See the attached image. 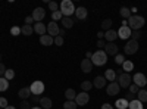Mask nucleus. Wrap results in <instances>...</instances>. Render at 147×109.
<instances>
[{
	"label": "nucleus",
	"instance_id": "f257e3e1",
	"mask_svg": "<svg viewBox=\"0 0 147 109\" xmlns=\"http://www.w3.org/2000/svg\"><path fill=\"white\" fill-rule=\"evenodd\" d=\"M127 21H128V27L131 28V31H140L146 24V19L140 15H131Z\"/></svg>",
	"mask_w": 147,
	"mask_h": 109
},
{
	"label": "nucleus",
	"instance_id": "f03ea898",
	"mask_svg": "<svg viewBox=\"0 0 147 109\" xmlns=\"http://www.w3.org/2000/svg\"><path fill=\"white\" fill-rule=\"evenodd\" d=\"M75 6H74V3L71 2V0H62V3L59 5V10L62 12V16L65 18H69L71 15L75 14Z\"/></svg>",
	"mask_w": 147,
	"mask_h": 109
},
{
	"label": "nucleus",
	"instance_id": "7ed1b4c3",
	"mask_svg": "<svg viewBox=\"0 0 147 109\" xmlns=\"http://www.w3.org/2000/svg\"><path fill=\"white\" fill-rule=\"evenodd\" d=\"M106 62H107V55L105 53V50H97V52L93 53V58H91V64L93 65L103 66Z\"/></svg>",
	"mask_w": 147,
	"mask_h": 109
},
{
	"label": "nucleus",
	"instance_id": "20e7f679",
	"mask_svg": "<svg viewBox=\"0 0 147 109\" xmlns=\"http://www.w3.org/2000/svg\"><path fill=\"white\" fill-rule=\"evenodd\" d=\"M131 81H132V78L127 72H122V74L119 72V75H116V83L119 84L121 89H128L131 86Z\"/></svg>",
	"mask_w": 147,
	"mask_h": 109
},
{
	"label": "nucleus",
	"instance_id": "39448f33",
	"mask_svg": "<svg viewBox=\"0 0 147 109\" xmlns=\"http://www.w3.org/2000/svg\"><path fill=\"white\" fill-rule=\"evenodd\" d=\"M44 89H46V87H44V83L40 81V80L34 81L31 86H30V90H31V94H32V96H40V94H43Z\"/></svg>",
	"mask_w": 147,
	"mask_h": 109
},
{
	"label": "nucleus",
	"instance_id": "423d86ee",
	"mask_svg": "<svg viewBox=\"0 0 147 109\" xmlns=\"http://www.w3.org/2000/svg\"><path fill=\"white\" fill-rule=\"evenodd\" d=\"M138 41L136 40H128V43L125 44L124 47V53L125 55H134V53H137L138 52Z\"/></svg>",
	"mask_w": 147,
	"mask_h": 109
},
{
	"label": "nucleus",
	"instance_id": "0eeeda50",
	"mask_svg": "<svg viewBox=\"0 0 147 109\" xmlns=\"http://www.w3.org/2000/svg\"><path fill=\"white\" fill-rule=\"evenodd\" d=\"M90 102V94L88 93H85V91H81L77 94V97H75V103L78 106H84V105H87Z\"/></svg>",
	"mask_w": 147,
	"mask_h": 109
},
{
	"label": "nucleus",
	"instance_id": "6e6552de",
	"mask_svg": "<svg viewBox=\"0 0 147 109\" xmlns=\"http://www.w3.org/2000/svg\"><path fill=\"white\" fill-rule=\"evenodd\" d=\"M59 31H60V28H59V25H57V22H55V21L49 22V25H47V34L50 35V37H53V39L57 37Z\"/></svg>",
	"mask_w": 147,
	"mask_h": 109
},
{
	"label": "nucleus",
	"instance_id": "1a4fd4ad",
	"mask_svg": "<svg viewBox=\"0 0 147 109\" xmlns=\"http://www.w3.org/2000/svg\"><path fill=\"white\" fill-rule=\"evenodd\" d=\"M132 80H134V84H137L140 89H144V86L147 84V78H146L144 74H141V72H137V74H134Z\"/></svg>",
	"mask_w": 147,
	"mask_h": 109
},
{
	"label": "nucleus",
	"instance_id": "9d476101",
	"mask_svg": "<svg viewBox=\"0 0 147 109\" xmlns=\"http://www.w3.org/2000/svg\"><path fill=\"white\" fill-rule=\"evenodd\" d=\"M32 19H34V22H41L43 19H44V16H46V10L43 9V7H35L34 10H32Z\"/></svg>",
	"mask_w": 147,
	"mask_h": 109
},
{
	"label": "nucleus",
	"instance_id": "9b49d317",
	"mask_svg": "<svg viewBox=\"0 0 147 109\" xmlns=\"http://www.w3.org/2000/svg\"><path fill=\"white\" fill-rule=\"evenodd\" d=\"M118 32V39H121V40H128L129 37H131V28L129 27H122L121 25V28L116 31Z\"/></svg>",
	"mask_w": 147,
	"mask_h": 109
},
{
	"label": "nucleus",
	"instance_id": "f8f14e48",
	"mask_svg": "<svg viewBox=\"0 0 147 109\" xmlns=\"http://www.w3.org/2000/svg\"><path fill=\"white\" fill-rule=\"evenodd\" d=\"M118 50H119V47L115 43H106V46H105V53L107 56H116Z\"/></svg>",
	"mask_w": 147,
	"mask_h": 109
},
{
	"label": "nucleus",
	"instance_id": "ddd939ff",
	"mask_svg": "<svg viewBox=\"0 0 147 109\" xmlns=\"http://www.w3.org/2000/svg\"><path fill=\"white\" fill-rule=\"evenodd\" d=\"M119 90H121V87H119V84H118L116 81L109 83V86L106 87V93H107L109 96H116V94L119 93Z\"/></svg>",
	"mask_w": 147,
	"mask_h": 109
},
{
	"label": "nucleus",
	"instance_id": "4468645a",
	"mask_svg": "<svg viewBox=\"0 0 147 109\" xmlns=\"http://www.w3.org/2000/svg\"><path fill=\"white\" fill-rule=\"evenodd\" d=\"M32 28H34V32H37L40 37L47 34V25H44V24H41V22H35Z\"/></svg>",
	"mask_w": 147,
	"mask_h": 109
},
{
	"label": "nucleus",
	"instance_id": "2eb2a0df",
	"mask_svg": "<svg viewBox=\"0 0 147 109\" xmlns=\"http://www.w3.org/2000/svg\"><path fill=\"white\" fill-rule=\"evenodd\" d=\"M118 39V32L115 30H109L105 32V40L106 43H115V40Z\"/></svg>",
	"mask_w": 147,
	"mask_h": 109
},
{
	"label": "nucleus",
	"instance_id": "dca6fc26",
	"mask_svg": "<svg viewBox=\"0 0 147 109\" xmlns=\"http://www.w3.org/2000/svg\"><path fill=\"white\" fill-rule=\"evenodd\" d=\"M106 78L105 77H102V75H97L96 78H94V81H93V87H96V89H103V87H106Z\"/></svg>",
	"mask_w": 147,
	"mask_h": 109
},
{
	"label": "nucleus",
	"instance_id": "f3484780",
	"mask_svg": "<svg viewBox=\"0 0 147 109\" xmlns=\"http://www.w3.org/2000/svg\"><path fill=\"white\" fill-rule=\"evenodd\" d=\"M93 66H94V65L91 64L90 59H82V62H81V71H82V72L88 74V72H91Z\"/></svg>",
	"mask_w": 147,
	"mask_h": 109
},
{
	"label": "nucleus",
	"instance_id": "a211bd4d",
	"mask_svg": "<svg viewBox=\"0 0 147 109\" xmlns=\"http://www.w3.org/2000/svg\"><path fill=\"white\" fill-rule=\"evenodd\" d=\"M40 44L50 47L52 44H55V40H53V37H50L49 34H46V35H41V37H40Z\"/></svg>",
	"mask_w": 147,
	"mask_h": 109
},
{
	"label": "nucleus",
	"instance_id": "6ab92c4d",
	"mask_svg": "<svg viewBox=\"0 0 147 109\" xmlns=\"http://www.w3.org/2000/svg\"><path fill=\"white\" fill-rule=\"evenodd\" d=\"M105 78H106V81H109V83H113L115 80H116V72H115V69H106L105 71V75H103Z\"/></svg>",
	"mask_w": 147,
	"mask_h": 109
},
{
	"label": "nucleus",
	"instance_id": "aec40b11",
	"mask_svg": "<svg viewBox=\"0 0 147 109\" xmlns=\"http://www.w3.org/2000/svg\"><path fill=\"white\" fill-rule=\"evenodd\" d=\"M18 96H19L22 100H28V97H30V96H32V94H31L30 87H22V89L18 91Z\"/></svg>",
	"mask_w": 147,
	"mask_h": 109
},
{
	"label": "nucleus",
	"instance_id": "412c9836",
	"mask_svg": "<svg viewBox=\"0 0 147 109\" xmlns=\"http://www.w3.org/2000/svg\"><path fill=\"white\" fill-rule=\"evenodd\" d=\"M87 15H88V12H87V9H85V7L80 6V7L75 9V16H77V19H85V18H87Z\"/></svg>",
	"mask_w": 147,
	"mask_h": 109
},
{
	"label": "nucleus",
	"instance_id": "4be33fe9",
	"mask_svg": "<svg viewBox=\"0 0 147 109\" xmlns=\"http://www.w3.org/2000/svg\"><path fill=\"white\" fill-rule=\"evenodd\" d=\"M52 99L50 97H41L40 99V106L43 108V109H50L52 108Z\"/></svg>",
	"mask_w": 147,
	"mask_h": 109
},
{
	"label": "nucleus",
	"instance_id": "5701e85b",
	"mask_svg": "<svg viewBox=\"0 0 147 109\" xmlns=\"http://www.w3.org/2000/svg\"><path fill=\"white\" fill-rule=\"evenodd\" d=\"M122 69H124L125 72H127V74H129V72L134 69V64H132V60H125V62L124 64H122Z\"/></svg>",
	"mask_w": 147,
	"mask_h": 109
},
{
	"label": "nucleus",
	"instance_id": "b1692460",
	"mask_svg": "<svg viewBox=\"0 0 147 109\" xmlns=\"http://www.w3.org/2000/svg\"><path fill=\"white\" fill-rule=\"evenodd\" d=\"M74 19H71V18H62V25H63V28H66V30H69V28H72L74 27Z\"/></svg>",
	"mask_w": 147,
	"mask_h": 109
},
{
	"label": "nucleus",
	"instance_id": "393cba45",
	"mask_svg": "<svg viewBox=\"0 0 147 109\" xmlns=\"http://www.w3.org/2000/svg\"><path fill=\"white\" fill-rule=\"evenodd\" d=\"M128 103H129V100H127V99H119V100H116L115 106L118 109H127L128 108Z\"/></svg>",
	"mask_w": 147,
	"mask_h": 109
},
{
	"label": "nucleus",
	"instance_id": "a878e982",
	"mask_svg": "<svg viewBox=\"0 0 147 109\" xmlns=\"http://www.w3.org/2000/svg\"><path fill=\"white\" fill-rule=\"evenodd\" d=\"M137 100H140L141 103H144V102H147V90H144V89H140V91L137 93Z\"/></svg>",
	"mask_w": 147,
	"mask_h": 109
},
{
	"label": "nucleus",
	"instance_id": "bb28decb",
	"mask_svg": "<svg viewBox=\"0 0 147 109\" xmlns=\"http://www.w3.org/2000/svg\"><path fill=\"white\" fill-rule=\"evenodd\" d=\"M65 97H66V100H75V97H77L75 90H74V89H68L65 91Z\"/></svg>",
	"mask_w": 147,
	"mask_h": 109
},
{
	"label": "nucleus",
	"instance_id": "cd10ccee",
	"mask_svg": "<svg viewBox=\"0 0 147 109\" xmlns=\"http://www.w3.org/2000/svg\"><path fill=\"white\" fill-rule=\"evenodd\" d=\"M91 89H93V83H91V81H87V80H85V81L81 83V90H82V91L88 93V90H91Z\"/></svg>",
	"mask_w": 147,
	"mask_h": 109
},
{
	"label": "nucleus",
	"instance_id": "c85d7f7f",
	"mask_svg": "<svg viewBox=\"0 0 147 109\" xmlns=\"http://www.w3.org/2000/svg\"><path fill=\"white\" fill-rule=\"evenodd\" d=\"M128 108L129 109H143V103L140 100H129Z\"/></svg>",
	"mask_w": 147,
	"mask_h": 109
},
{
	"label": "nucleus",
	"instance_id": "c756f323",
	"mask_svg": "<svg viewBox=\"0 0 147 109\" xmlns=\"http://www.w3.org/2000/svg\"><path fill=\"white\" fill-rule=\"evenodd\" d=\"M32 32H34V28L31 25H24L21 28V34H24V35H32Z\"/></svg>",
	"mask_w": 147,
	"mask_h": 109
},
{
	"label": "nucleus",
	"instance_id": "7c9ffc66",
	"mask_svg": "<svg viewBox=\"0 0 147 109\" xmlns=\"http://www.w3.org/2000/svg\"><path fill=\"white\" fill-rule=\"evenodd\" d=\"M119 14H121V16L124 18V19H128L129 16H131V9H128V7H121V10H119Z\"/></svg>",
	"mask_w": 147,
	"mask_h": 109
},
{
	"label": "nucleus",
	"instance_id": "2f4dec72",
	"mask_svg": "<svg viewBox=\"0 0 147 109\" xmlns=\"http://www.w3.org/2000/svg\"><path fill=\"white\" fill-rule=\"evenodd\" d=\"M9 89V81L5 77H0V91H5Z\"/></svg>",
	"mask_w": 147,
	"mask_h": 109
},
{
	"label": "nucleus",
	"instance_id": "473e14b6",
	"mask_svg": "<svg viewBox=\"0 0 147 109\" xmlns=\"http://www.w3.org/2000/svg\"><path fill=\"white\" fill-rule=\"evenodd\" d=\"M102 28L105 30V31H109V30H112V19H105L102 24Z\"/></svg>",
	"mask_w": 147,
	"mask_h": 109
},
{
	"label": "nucleus",
	"instance_id": "72a5a7b5",
	"mask_svg": "<svg viewBox=\"0 0 147 109\" xmlns=\"http://www.w3.org/2000/svg\"><path fill=\"white\" fill-rule=\"evenodd\" d=\"M77 103H75V100H66L65 103H63V109H77Z\"/></svg>",
	"mask_w": 147,
	"mask_h": 109
},
{
	"label": "nucleus",
	"instance_id": "f704fd0d",
	"mask_svg": "<svg viewBox=\"0 0 147 109\" xmlns=\"http://www.w3.org/2000/svg\"><path fill=\"white\" fill-rule=\"evenodd\" d=\"M13 77H15V71H13V69H6V72H5V78H6L7 81H10Z\"/></svg>",
	"mask_w": 147,
	"mask_h": 109
},
{
	"label": "nucleus",
	"instance_id": "c9c22d12",
	"mask_svg": "<svg viewBox=\"0 0 147 109\" xmlns=\"http://www.w3.org/2000/svg\"><path fill=\"white\" fill-rule=\"evenodd\" d=\"M125 60H127V59H125V56H124V55H119V53H118V55L115 56V62H116L118 65H122V64L125 62Z\"/></svg>",
	"mask_w": 147,
	"mask_h": 109
},
{
	"label": "nucleus",
	"instance_id": "e433bc0d",
	"mask_svg": "<svg viewBox=\"0 0 147 109\" xmlns=\"http://www.w3.org/2000/svg\"><path fill=\"white\" fill-rule=\"evenodd\" d=\"M63 16H62V12L60 10H57V12H52V19L56 22V21H59V19H62Z\"/></svg>",
	"mask_w": 147,
	"mask_h": 109
},
{
	"label": "nucleus",
	"instance_id": "4c0bfd02",
	"mask_svg": "<svg viewBox=\"0 0 147 109\" xmlns=\"http://www.w3.org/2000/svg\"><path fill=\"white\" fill-rule=\"evenodd\" d=\"M128 89H129V93H131V94H137V93L140 91V87L137 86V84H131Z\"/></svg>",
	"mask_w": 147,
	"mask_h": 109
},
{
	"label": "nucleus",
	"instance_id": "58836bf2",
	"mask_svg": "<svg viewBox=\"0 0 147 109\" xmlns=\"http://www.w3.org/2000/svg\"><path fill=\"white\" fill-rule=\"evenodd\" d=\"M49 9H50L52 12H57V10H59V3H56V2H49Z\"/></svg>",
	"mask_w": 147,
	"mask_h": 109
},
{
	"label": "nucleus",
	"instance_id": "ea45409f",
	"mask_svg": "<svg viewBox=\"0 0 147 109\" xmlns=\"http://www.w3.org/2000/svg\"><path fill=\"white\" fill-rule=\"evenodd\" d=\"M140 37H141V32H140V31H132V32H131V40L138 41Z\"/></svg>",
	"mask_w": 147,
	"mask_h": 109
},
{
	"label": "nucleus",
	"instance_id": "a19ab883",
	"mask_svg": "<svg viewBox=\"0 0 147 109\" xmlns=\"http://www.w3.org/2000/svg\"><path fill=\"white\" fill-rule=\"evenodd\" d=\"M10 34L16 37V35L21 34V28H19V27H12V28H10Z\"/></svg>",
	"mask_w": 147,
	"mask_h": 109
},
{
	"label": "nucleus",
	"instance_id": "79ce46f5",
	"mask_svg": "<svg viewBox=\"0 0 147 109\" xmlns=\"http://www.w3.org/2000/svg\"><path fill=\"white\" fill-rule=\"evenodd\" d=\"M53 40H55V44L56 46H62L63 44V37H62V35H57V37H55Z\"/></svg>",
	"mask_w": 147,
	"mask_h": 109
},
{
	"label": "nucleus",
	"instance_id": "37998d69",
	"mask_svg": "<svg viewBox=\"0 0 147 109\" xmlns=\"http://www.w3.org/2000/svg\"><path fill=\"white\" fill-rule=\"evenodd\" d=\"M19 108H21V109H31V106H30L28 100H22V102H21V105H19Z\"/></svg>",
	"mask_w": 147,
	"mask_h": 109
},
{
	"label": "nucleus",
	"instance_id": "c03bdc74",
	"mask_svg": "<svg viewBox=\"0 0 147 109\" xmlns=\"http://www.w3.org/2000/svg\"><path fill=\"white\" fill-rule=\"evenodd\" d=\"M105 46H106V40H97V47H99V50L105 49Z\"/></svg>",
	"mask_w": 147,
	"mask_h": 109
},
{
	"label": "nucleus",
	"instance_id": "a18cd8bd",
	"mask_svg": "<svg viewBox=\"0 0 147 109\" xmlns=\"http://www.w3.org/2000/svg\"><path fill=\"white\" fill-rule=\"evenodd\" d=\"M6 106H9V103H7V99H5V97H0V108H6Z\"/></svg>",
	"mask_w": 147,
	"mask_h": 109
},
{
	"label": "nucleus",
	"instance_id": "49530a36",
	"mask_svg": "<svg viewBox=\"0 0 147 109\" xmlns=\"http://www.w3.org/2000/svg\"><path fill=\"white\" fill-rule=\"evenodd\" d=\"M5 72H6V66L0 62V77H5Z\"/></svg>",
	"mask_w": 147,
	"mask_h": 109
},
{
	"label": "nucleus",
	"instance_id": "de8ad7c7",
	"mask_svg": "<svg viewBox=\"0 0 147 109\" xmlns=\"http://www.w3.org/2000/svg\"><path fill=\"white\" fill-rule=\"evenodd\" d=\"M32 22H34L32 16H27V18H25V25H30V24H32Z\"/></svg>",
	"mask_w": 147,
	"mask_h": 109
},
{
	"label": "nucleus",
	"instance_id": "09e8293b",
	"mask_svg": "<svg viewBox=\"0 0 147 109\" xmlns=\"http://www.w3.org/2000/svg\"><path fill=\"white\" fill-rule=\"evenodd\" d=\"M102 109H113V106L110 105V103H103L102 105Z\"/></svg>",
	"mask_w": 147,
	"mask_h": 109
},
{
	"label": "nucleus",
	"instance_id": "8fccbe9b",
	"mask_svg": "<svg viewBox=\"0 0 147 109\" xmlns=\"http://www.w3.org/2000/svg\"><path fill=\"white\" fill-rule=\"evenodd\" d=\"M97 39L103 40V39H105V32H103V31H99V32H97Z\"/></svg>",
	"mask_w": 147,
	"mask_h": 109
},
{
	"label": "nucleus",
	"instance_id": "3c124183",
	"mask_svg": "<svg viewBox=\"0 0 147 109\" xmlns=\"http://www.w3.org/2000/svg\"><path fill=\"white\" fill-rule=\"evenodd\" d=\"M91 58H93V52H87V53H85V59H90L91 60Z\"/></svg>",
	"mask_w": 147,
	"mask_h": 109
},
{
	"label": "nucleus",
	"instance_id": "603ef678",
	"mask_svg": "<svg viewBox=\"0 0 147 109\" xmlns=\"http://www.w3.org/2000/svg\"><path fill=\"white\" fill-rule=\"evenodd\" d=\"M41 97H38V96H32V102H40Z\"/></svg>",
	"mask_w": 147,
	"mask_h": 109
},
{
	"label": "nucleus",
	"instance_id": "864d4df0",
	"mask_svg": "<svg viewBox=\"0 0 147 109\" xmlns=\"http://www.w3.org/2000/svg\"><path fill=\"white\" fill-rule=\"evenodd\" d=\"M63 34H65V30H60L59 31V35H62V37H63Z\"/></svg>",
	"mask_w": 147,
	"mask_h": 109
},
{
	"label": "nucleus",
	"instance_id": "5fc2aeb1",
	"mask_svg": "<svg viewBox=\"0 0 147 109\" xmlns=\"http://www.w3.org/2000/svg\"><path fill=\"white\" fill-rule=\"evenodd\" d=\"M31 109H43V108H41V106H32Z\"/></svg>",
	"mask_w": 147,
	"mask_h": 109
},
{
	"label": "nucleus",
	"instance_id": "6e6d98bb",
	"mask_svg": "<svg viewBox=\"0 0 147 109\" xmlns=\"http://www.w3.org/2000/svg\"><path fill=\"white\" fill-rule=\"evenodd\" d=\"M5 109H16V108H15V106H6Z\"/></svg>",
	"mask_w": 147,
	"mask_h": 109
},
{
	"label": "nucleus",
	"instance_id": "4d7b16f0",
	"mask_svg": "<svg viewBox=\"0 0 147 109\" xmlns=\"http://www.w3.org/2000/svg\"><path fill=\"white\" fill-rule=\"evenodd\" d=\"M0 59H2V55H0ZM0 62H2V60H0Z\"/></svg>",
	"mask_w": 147,
	"mask_h": 109
},
{
	"label": "nucleus",
	"instance_id": "13d9d810",
	"mask_svg": "<svg viewBox=\"0 0 147 109\" xmlns=\"http://www.w3.org/2000/svg\"><path fill=\"white\" fill-rule=\"evenodd\" d=\"M0 109H2V108H0Z\"/></svg>",
	"mask_w": 147,
	"mask_h": 109
}]
</instances>
